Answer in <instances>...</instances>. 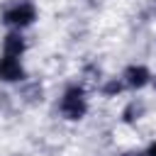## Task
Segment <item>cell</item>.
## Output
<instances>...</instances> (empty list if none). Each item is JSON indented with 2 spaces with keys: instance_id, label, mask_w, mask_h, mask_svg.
<instances>
[{
  "instance_id": "obj_1",
  "label": "cell",
  "mask_w": 156,
  "mask_h": 156,
  "mask_svg": "<svg viewBox=\"0 0 156 156\" xmlns=\"http://www.w3.org/2000/svg\"><path fill=\"white\" fill-rule=\"evenodd\" d=\"M58 112L61 117L71 119V122H78L85 117L88 112V100H85V90L83 85H71L66 88V93L61 95V102H58Z\"/></svg>"
},
{
  "instance_id": "obj_2",
  "label": "cell",
  "mask_w": 156,
  "mask_h": 156,
  "mask_svg": "<svg viewBox=\"0 0 156 156\" xmlns=\"http://www.w3.org/2000/svg\"><path fill=\"white\" fill-rule=\"evenodd\" d=\"M37 20V7L32 2H17L2 12V22L12 29H24Z\"/></svg>"
},
{
  "instance_id": "obj_3",
  "label": "cell",
  "mask_w": 156,
  "mask_h": 156,
  "mask_svg": "<svg viewBox=\"0 0 156 156\" xmlns=\"http://www.w3.org/2000/svg\"><path fill=\"white\" fill-rule=\"evenodd\" d=\"M27 78L24 66L20 63V58L15 56H0V80L2 83H22Z\"/></svg>"
},
{
  "instance_id": "obj_4",
  "label": "cell",
  "mask_w": 156,
  "mask_h": 156,
  "mask_svg": "<svg viewBox=\"0 0 156 156\" xmlns=\"http://www.w3.org/2000/svg\"><path fill=\"white\" fill-rule=\"evenodd\" d=\"M122 80H124V88L139 90V88H144V85H149V83H151V73H149V68H146V66H141V63H132V66H127V68H124Z\"/></svg>"
},
{
  "instance_id": "obj_5",
  "label": "cell",
  "mask_w": 156,
  "mask_h": 156,
  "mask_svg": "<svg viewBox=\"0 0 156 156\" xmlns=\"http://www.w3.org/2000/svg\"><path fill=\"white\" fill-rule=\"evenodd\" d=\"M24 49H27V41H24V37L20 34V29H12V32L5 34V39H2V54H5V56L20 58V56L24 54Z\"/></svg>"
},
{
  "instance_id": "obj_6",
  "label": "cell",
  "mask_w": 156,
  "mask_h": 156,
  "mask_svg": "<svg viewBox=\"0 0 156 156\" xmlns=\"http://www.w3.org/2000/svg\"><path fill=\"white\" fill-rule=\"evenodd\" d=\"M144 115H146V102H144L141 98H134V100H129V102L124 105V110H122V122H124V124H134V122H139Z\"/></svg>"
},
{
  "instance_id": "obj_7",
  "label": "cell",
  "mask_w": 156,
  "mask_h": 156,
  "mask_svg": "<svg viewBox=\"0 0 156 156\" xmlns=\"http://www.w3.org/2000/svg\"><path fill=\"white\" fill-rule=\"evenodd\" d=\"M22 100H24L27 105H39V102L44 100V88H41L39 83L24 85V88H22Z\"/></svg>"
},
{
  "instance_id": "obj_8",
  "label": "cell",
  "mask_w": 156,
  "mask_h": 156,
  "mask_svg": "<svg viewBox=\"0 0 156 156\" xmlns=\"http://www.w3.org/2000/svg\"><path fill=\"white\" fill-rule=\"evenodd\" d=\"M100 90H102L105 98H115V95H119V93L124 90V80H122V78H107Z\"/></svg>"
},
{
  "instance_id": "obj_9",
  "label": "cell",
  "mask_w": 156,
  "mask_h": 156,
  "mask_svg": "<svg viewBox=\"0 0 156 156\" xmlns=\"http://www.w3.org/2000/svg\"><path fill=\"white\" fill-rule=\"evenodd\" d=\"M119 156H146L144 151H139V149H127V151H122Z\"/></svg>"
},
{
  "instance_id": "obj_10",
  "label": "cell",
  "mask_w": 156,
  "mask_h": 156,
  "mask_svg": "<svg viewBox=\"0 0 156 156\" xmlns=\"http://www.w3.org/2000/svg\"><path fill=\"white\" fill-rule=\"evenodd\" d=\"M146 156H156V141H151L149 146H146V151H144Z\"/></svg>"
},
{
  "instance_id": "obj_11",
  "label": "cell",
  "mask_w": 156,
  "mask_h": 156,
  "mask_svg": "<svg viewBox=\"0 0 156 156\" xmlns=\"http://www.w3.org/2000/svg\"><path fill=\"white\" fill-rule=\"evenodd\" d=\"M151 85H154V90H156V78H154V76H151Z\"/></svg>"
}]
</instances>
